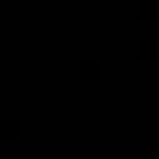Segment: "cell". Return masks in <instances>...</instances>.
<instances>
[{
  "mask_svg": "<svg viewBox=\"0 0 159 159\" xmlns=\"http://www.w3.org/2000/svg\"><path fill=\"white\" fill-rule=\"evenodd\" d=\"M80 77L97 80L99 77V60H80Z\"/></svg>",
  "mask_w": 159,
  "mask_h": 159,
  "instance_id": "obj_3",
  "label": "cell"
},
{
  "mask_svg": "<svg viewBox=\"0 0 159 159\" xmlns=\"http://www.w3.org/2000/svg\"><path fill=\"white\" fill-rule=\"evenodd\" d=\"M0 134L12 139L20 134V119H0Z\"/></svg>",
  "mask_w": 159,
  "mask_h": 159,
  "instance_id": "obj_4",
  "label": "cell"
},
{
  "mask_svg": "<svg viewBox=\"0 0 159 159\" xmlns=\"http://www.w3.org/2000/svg\"><path fill=\"white\" fill-rule=\"evenodd\" d=\"M142 20H159V0H139Z\"/></svg>",
  "mask_w": 159,
  "mask_h": 159,
  "instance_id": "obj_1",
  "label": "cell"
},
{
  "mask_svg": "<svg viewBox=\"0 0 159 159\" xmlns=\"http://www.w3.org/2000/svg\"><path fill=\"white\" fill-rule=\"evenodd\" d=\"M139 57L157 60L159 57V40H139Z\"/></svg>",
  "mask_w": 159,
  "mask_h": 159,
  "instance_id": "obj_2",
  "label": "cell"
}]
</instances>
